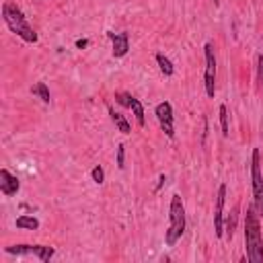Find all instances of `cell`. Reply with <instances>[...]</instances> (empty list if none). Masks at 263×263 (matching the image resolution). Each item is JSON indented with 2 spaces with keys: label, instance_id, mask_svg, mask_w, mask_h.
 <instances>
[{
  "label": "cell",
  "instance_id": "6da1fadb",
  "mask_svg": "<svg viewBox=\"0 0 263 263\" xmlns=\"http://www.w3.org/2000/svg\"><path fill=\"white\" fill-rule=\"evenodd\" d=\"M245 249H247V259L251 263L263 261V235H261L259 214L255 206L247 208V214H245Z\"/></svg>",
  "mask_w": 263,
  "mask_h": 263
},
{
  "label": "cell",
  "instance_id": "7a4b0ae2",
  "mask_svg": "<svg viewBox=\"0 0 263 263\" xmlns=\"http://www.w3.org/2000/svg\"><path fill=\"white\" fill-rule=\"evenodd\" d=\"M3 21H5L7 27H9L15 35H19L23 41H27V43H35V41H37L35 29L27 23V17L23 15L21 7H19L17 3H13V0H7V3L3 5Z\"/></svg>",
  "mask_w": 263,
  "mask_h": 263
},
{
  "label": "cell",
  "instance_id": "3957f363",
  "mask_svg": "<svg viewBox=\"0 0 263 263\" xmlns=\"http://www.w3.org/2000/svg\"><path fill=\"white\" fill-rule=\"evenodd\" d=\"M169 230L165 232V243L167 247H175L179 243V239L183 237L185 232V206H183V199L181 195H173L171 197V208H169Z\"/></svg>",
  "mask_w": 263,
  "mask_h": 263
},
{
  "label": "cell",
  "instance_id": "277c9868",
  "mask_svg": "<svg viewBox=\"0 0 263 263\" xmlns=\"http://www.w3.org/2000/svg\"><path fill=\"white\" fill-rule=\"evenodd\" d=\"M251 179H253V206L257 210V214H263V173H261V154L259 148L253 150L251 156Z\"/></svg>",
  "mask_w": 263,
  "mask_h": 263
},
{
  "label": "cell",
  "instance_id": "5b68a950",
  "mask_svg": "<svg viewBox=\"0 0 263 263\" xmlns=\"http://www.w3.org/2000/svg\"><path fill=\"white\" fill-rule=\"evenodd\" d=\"M203 54H206V72H203L206 95L214 97V93H216V54H214V45L206 43L203 45Z\"/></svg>",
  "mask_w": 263,
  "mask_h": 263
},
{
  "label": "cell",
  "instance_id": "8992f818",
  "mask_svg": "<svg viewBox=\"0 0 263 263\" xmlns=\"http://www.w3.org/2000/svg\"><path fill=\"white\" fill-rule=\"evenodd\" d=\"M154 115L159 120L163 132L169 136V138H175V118H173V105L169 101H163L154 107Z\"/></svg>",
  "mask_w": 263,
  "mask_h": 263
},
{
  "label": "cell",
  "instance_id": "52a82bcc",
  "mask_svg": "<svg viewBox=\"0 0 263 263\" xmlns=\"http://www.w3.org/2000/svg\"><path fill=\"white\" fill-rule=\"evenodd\" d=\"M115 101H118L120 105H124V107L132 109V113H134V118H136V122H138V126H140V128H144V126H146L144 105H142V101H140V99H136V97H132V95H128V93H115Z\"/></svg>",
  "mask_w": 263,
  "mask_h": 263
},
{
  "label": "cell",
  "instance_id": "ba28073f",
  "mask_svg": "<svg viewBox=\"0 0 263 263\" xmlns=\"http://www.w3.org/2000/svg\"><path fill=\"white\" fill-rule=\"evenodd\" d=\"M224 199H226V185L220 183L218 195H216V210H214V232L218 239L224 237Z\"/></svg>",
  "mask_w": 263,
  "mask_h": 263
},
{
  "label": "cell",
  "instance_id": "9c48e42d",
  "mask_svg": "<svg viewBox=\"0 0 263 263\" xmlns=\"http://www.w3.org/2000/svg\"><path fill=\"white\" fill-rule=\"evenodd\" d=\"M107 37L111 39V45H113V58H124L128 51H130V35L126 31H107Z\"/></svg>",
  "mask_w": 263,
  "mask_h": 263
},
{
  "label": "cell",
  "instance_id": "30bf717a",
  "mask_svg": "<svg viewBox=\"0 0 263 263\" xmlns=\"http://www.w3.org/2000/svg\"><path fill=\"white\" fill-rule=\"evenodd\" d=\"M21 189V181L9 173V169H0V191H3V195L7 197H13L17 195Z\"/></svg>",
  "mask_w": 263,
  "mask_h": 263
},
{
  "label": "cell",
  "instance_id": "8fae6325",
  "mask_svg": "<svg viewBox=\"0 0 263 263\" xmlns=\"http://www.w3.org/2000/svg\"><path fill=\"white\" fill-rule=\"evenodd\" d=\"M9 255H17V257H27V255H35L37 253V245H13L5 249Z\"/></svg>",
  "mask_w": 263,
  "mask_h": 263
},
{
  "label": "cell",
  "instance_id": "7c38bea8",
  "mask_svg": "<svg viewBox=\"0 0 263 263\" xmlns=\"http://www.w3.org/2000/svg\"><path fill=\"white\" fill-rule=\"evenodd\" d=\"M109 115H111V120H113V124L118 126V130L124 134V136H128L130 132H132V128H130V122L122 115V113H118L113 107H109Z\"/></svg>",
  "mask_w": 263,
  "mask_h": 263
},
{
  "label": "cell",
  "instance_id": "4fadbf2b",
  "mask_svg": "<svg viewBox=\"0 0 263 263\" xmlns=\"http://www.w3.org/2000/svg\"><path fill=\"white\" fill-rule=\"evenodd\" d=\"M31 93H33L37 99H41V103L49 105L51 95H49V89H47V84H45V82H37V84H33V86H31Z\"/></svg>",
  "mask_w": 263,
  "mask_h": 263
},
{
  "label": "cell",
  "instance_id": "5bb4252c",
  "mask_svg": "<svg viewBox=\"0 0 263 263\" xmlns=\"http://www.w3.org/2000/svg\"><path fill=\"white\" fill-rule=\"evenodd\" d=\"M15 224H17V228H21V230H37V228H39V220H37L35 216H19Z\"/></svg>",
  "mask_w": 263,
  "mask_h": 263
},
{
  "label": "cell",
  "instance_id": "9a60e30c",
  "mask_svg": "<svg viewBox=\"0 0 263 263\" xmlns=\"http://www.w3.org/2000/svg\"><path fill=\"white\" fill-rule=\"evenodd\" d=\"M156 64H159V68H161V72H163L165 76H173V74H175L173 62H171L165 54H156Z\"/></svg>",
  "mask_w": 263,
  "mask_h": 263
},
{
  "label": "cell",
  "instance_id": "2e32d148",
  "mask_svg": "<svg viewBox=\"0 0 263 263\" xmlns=\"http://www.w3.org/2000/svg\"><path fill=\"white\" fill-rule=\"evenodd\" d=\"M237 220H239V206H235V208H232L230 216H228V218H226V222H224V230H226L228 239H232V237H235V230H237Z\"/></svg>",
  "mask_w": 263,
  "mask_h": 263
},
{
  "label": "cell",
  "instance_id": "e0dca14e",
  "mask_svg": "<svg viewBox=\"0 0 263 263\" xmlns=\"http://www.w3.org/2000/svg\"><path fill=\"white\" fill-rule=\"evenodd\" d=\"M54 247H45V245H37V253H35V257L41 261V263H47L51 257H54Z\"/></svg>",
  "mask_w": 263,
  "mask_h": 263
},
{
  "label": "cell",
  "instance_id": "ac0fdd59",
  "mask_svg": "<svg viewBox=\"0 0 263 263\" xmlns=\"http://www.w3.org/2000/svg\"><path fill=\"white\" fill-rule=\"evenodd\" d=\"M220 126H222V136L228 138L230 126H228V109H226V105H220Z\"/></svg>",
  "mask_w": 263,
  "mask_h": 263
},
{
  "label": "cell",
  "instance_id": "d6986e66",
  "mask_svg": "<svg viewBox=\"0 0 263 263\" xmlns=\"http://www.w3.org/2000/svg\"><path fill=\"white\" fill-rule=\"evenodd\" d=\"M255 64H257V86L261 89L263 86V54H257Z\"/></svg>",
  "mask_w": 263,
  "mask_h": 263
},
{
  "label": "cell",
  "instance_id": "ffe728a7",
  "mask_svg": "<svg viewBox=\"0 0 263 263\" xmlns=\"http://www.w3.org/2000/svg\"><path fill=\"white\" fill-rule=\"evenodd\" d=\"M91 177H93V181L97 183V185H101L103 181H105V171H103V167H93V171H91Z\"/></svg>",
  "mask_w": 263,
  "mask_h": 263
},
{
  "label": "cell",
  "instance_id": "44dd1931",
  "mask_svg": "<svg viewBox=\"0 0 263 263\" xmlns=\"http://www.w3.org/2000/svg\"><path fill=\"white\" fill-rule=\"evenodd\" d=\"M126 167V146L120 144L118 146V169H124Z\"/></svg>",
  "mask_w": 263,
  "mask_h": 263
},
{
  "label": "cell",
  "instance_id": "7402d4cb",
  "mask_svg": "<svg viewBox=\"0 0 263 263\" xmlns=\"http://www.w3.org/2000/svg\"><path fill=\"white\" fill-rule=\"evenodd\" d=\"M86 45H89V39H76V47L78 49H84Z\"/></svg>",
  "mask_w": 263,
  "mask_h": 263
},
{
  "label": "cell",
  "instance_id": "603a6c76",
  "mask_svg": "<svg viewBox=\"0 0 263 263\" xmlns=\"http://www.w3.org/2000/svg\"><path fill=\"white\" fill-rule=\"evenodd\" d=\"M165 181H167V177H165V175H161V179H159V185H156V191H159V189L165 185Z\"/></svg>",
  "mask_w": 263,
  "mask_h": 263
},
{
  "label": "cell",
  "instance_id": "cb8c5ba5",
  "mask_svg": "<svg viewBox=\"0 0 263 263\" xmlns=\"http://www.w3.org/2000/svg\"><path fill=\"white\" fill-rule=\"evenodd\" d=\"M218 3H220V0H214V5H218Z\"/></svg>",
  "mask_w": 263,
  "mask_h": 263
}]
</instances>
